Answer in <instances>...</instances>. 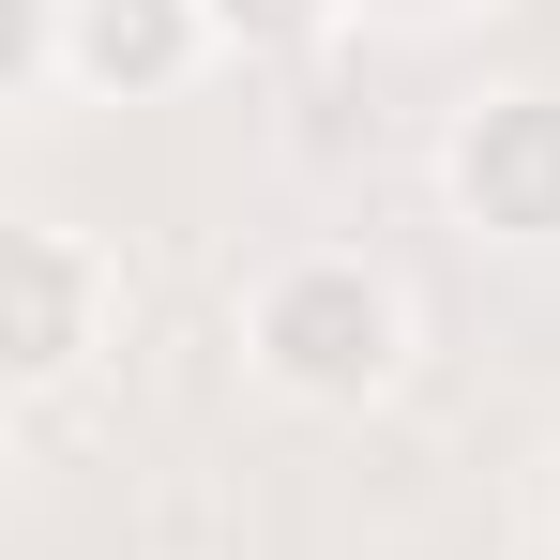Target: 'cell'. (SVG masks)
<instances>
[{"label": "cell", "instance_id": "cell-1", "mask_svg": "<svg viewBox=\"0 0 560 560\" xmlns=\"http://www.w3.org/2000/svg\"><path fill=\"white\" fill-rule=\"evenodd\" d=\"M243 364L273 378L288 409H364V394H394V364H409V303H394L378 258L303 243V258H273V273L243 288Z\"/></svg>", "mask_w": 560, "mask_h": 560}, {"label": "cell", "instance_id": "cell-5", "mask_svg": "<svg viewBox=\"0 0 560 560\" xmlns=\"http://www.w3.org/2000/svg\"><path fill=\"white\" fill-rule=\"evenodd\" d=\"M197 15H212V46H243V61H258V46H303L334 0H197Z\"/></svg>", "mask_w": 560, "mask_h": 560}, {"label": "cell", "instance_id": "cell-2", "mask_svg": "<svg viewBox=\"0 0 560 560\" xmlns=\"http://www.w3.org/2000/svg\"><path fill=\"white\" fill-rule=\"evenodd\" d=\"M212 61L197 0H15V77L31 92H167Z\"/></svg>", "mask_w": 560, "mask_h": 560}, {"label": "cell", "instance_id": "cell-3", "mask_svg": "<svg viewBox=\"0 0 560 560\" xmlns=\"http://www.w3.org/2000/svg\"><path fill=\"white\" fill-rule=\"evenodd\" d=\"M106 334H121V258H106L92 228L31 212V228H15V334H0L15 394H61V378L92 364Z\"/></svg>", "mask_w": 560, "mask_h": 560}, {"label": "cell", "instance_id": "cell-4", "mask_svg": "<svg viewBox=\"0 0 560 560\" xmlns=\"http://www.w3.org/2000/svg\"><path fill=\"white\" fill-rule=\"evenodd\" d=\"M440 183H455L469 228H500V243H560V92H485L455 121V152H440Z\"/></svg>", "mask_w": 560, "mask_h": 560}]
</instances>
